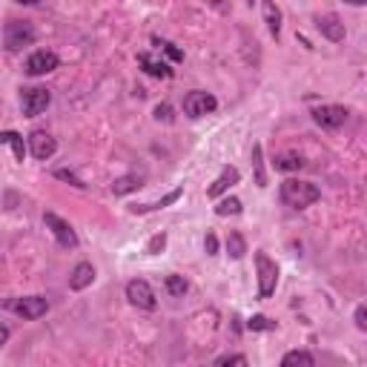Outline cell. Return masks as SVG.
<instances>
[{
	"label": "cell",
	"mask_w": 367,
	"mask_h": 367,
	"mask_svg": "<svg viewBox=\"0 0 367 367\" xmlns=\"http://www.w3.org/2000/svg\"><path fill=\"white\" fill-rule=\"evenodd\" d=\"M55 178H64V181H69L72 187H86V184H83L78 175H72L69 169H55Z\"/></svg>",
	"instance_id": "cell-30"
},
{
	"label": "cell",
	"mask_w": 367,
	"mask_h": 367,
	"mask_svg": "<svg viewBox=\"0 0 367 367\" xmlns=\"http://www.w3.org/2000/svg\"><path fill=\"white\" fill-rule=\"evenodd\" d=\"M49 104H52V92L43 89V86H26V89L20 92V106H23V115H26V118L41 115Z\"/></svg>",
	"instance_id": "cell-5"
},
{
	"label": "cell",
	"mask_w": 367,
	"mask_h": 367,
	"mask_svg": "<svg viewBox=\"0 0 367 367\" xmlns=\"http://www.w3.org/2000/svg\"><path fill=\"white\" fill-rule=\"evenodd\" d=\"M227 253H230V258H235V261L247 256V241H244L241 233H230V235H227Z\"/></svg>",
	"instance_id": "cell-20"
},
{
	"label": "cell",
	"mask_w": 367,
	"mask_h": 367,
	"mask_svg": "<svg viewBox=\"0 0 367 367\" xmlns=\"http://www.w3.org/2000/svg\"><path fill=\"white\" fill-rule=\"evenodd\" d=\"M253 169H256V184L267 187V172H264V158H261V144H253Z\"/></svg>",
	"instance_id": "cell-23"
},
{
	"label": "cell",
	"mask_w": 367,
	"mask_h": 367,
	"mask_svg": "<svg viewBox=\"0 0 367 367\" xmlns=\"http://www.w3.org/2000/svg\"><path fill=\"white\" fill-rule=\"evenodd\" d=\"M57 67H60V60H57V55L49 52V49H38L35 55H29V60H26V72L32 75V78L49 75V72H55Z\"/></svg>",
	"instance_id": "cell-9"
},
{
	"label": "cell",
	"mask_w": 367,
	"mask_h": 367,
	"mask_svg": "<svg viewBox=\"0 0 367 367\" xmlns=\"http://www.w3.org/2000/svg\"><path fill=\"white\" fill-rule=\"evenodd\" d=\"M4 43L9 52H20L23 46H32L35 43V29L29 20H9L4 29Z\"/></svg>",
	"instance_id": "cell-3"
},
{
	"label": "cell",
	"mask_w": 367,
	"mask_h": 367,
	"mask_svg": "<svg viewBox=\"0 0 367 367\" xmlns=\"http://www.w3.org/2000/svg\"><path fill=\"white\" fill-rule=\"evenodd\" d=\"M141 187V178L138 175H124V178H118L115 184H112V193L115 195H127V193H132V190H138Z\"/></svg>",
	"instance_id": "cell-22"
},
{
	"label": "cell",
	"mask_w": 367,
	"mask_h": 367,
	"mask_svg": "<svg viewBox=\"0 0 367 367\" xmlns=\"http://www.w3.org/2000/svg\"><path fill=\"white\" fill-rule=\"evenodd\" d=\"M261 12H264V20H267L270 35H272V38H279V35H282V9L267 0V4L261 6Z\"/></svg>",
	"instance_id": "cell-17"
},
{
	"label": "cell",
	"mask_w": 367,
	"mask_h": 367,
	"mask_svg": "<svg viewBox=\"0 0 367 367\" xmlns=\"http://www.w3.org/2000/svg\"><path fill=\"white\" fill-rule=\"evenodd\" d=\"M216 106H219L216 95H209V92H201V89L190 92V95L184 98V112H187L190 118H204V115H209V112H216Z\"/></svg>",
	"instance_id": "cell-8"
},
{
	"label": "cell",
	"mask_w": 367,
	"mask_h": 367,
	"mask_svg": "<svg viewBox=\"0 0 367 367\" xmlns=\"http://www.w3.org/2000/svg\"><path fill=\"white\" fill-rule=\"evenodd\" d=\"M204 250H207V256H216L219 253V238L212 235V233H207V238H204Z\"/></svg>",
	"instance_id": "cell-31"
},
{
	"label": "cell",
	"mask_w": 367,
	"mask_h": 367,
	"mask_svg": "<svg viewBox=\"0 0 367 367\" xmlns=\"http://www.w3.org/2000/svg\"><path fill=\"white\" fill-rule=\"evenodd\" d=\"M155 46H161V49H164V52L175 60V64H178V60H184V52H181V49H175L172 43H167V41H158V38H155Z\"/></svg>",
	"instance_id": "cell-29"
},
{
	"label": "cell",
	"mask_w": 367,
	"mask_h": 367,
	"mask_svg": "<svg viewBox=\"0 0 367 367\" xmlns=\"http://www.w3.org/2000/svg\"><path fill=\"white\" fill-rule=\"evenodd\" d=\"M9 342V327L6 324H0V347H4Z\"/></svg>",
	"instance_id": "cell-34"
},
{
	"label": "cell",
	"mask_w": 367,
	"mask_h": 367,
	"mask_svg": "<svg viewBox=\"0 0 367 367\" xmlns=\"http://www.w3.org/2000/svg\"><path fill=\"white\" fill-rule=\"evenodd\" d=\"M164 244H167V235H164V233H161V235H152L149 244H146V253H149V256H158V253L164 250Z\"/></svg>",
	"instance_id": "cell-27"
},
{
	"label": "cell",
	"mask_w": 367,
	"mask_h": 367,
	"mask_svg": "<svg viewBox=\"0 0 367 367\" xmlns=\"http://www.w3.org/2000/svg\"><path fill=\"white\" fill-rule=\"evenodd\" d=\"M216 367H247V359H244L241 353H230V356H221L216 361Z\"/></svg>",
	"instance_id": "cell-26"
},
{
	"label": "cell",
	"mask_w": 367,
	"mask_h": 367,
	"mask_svg": "<svg viewBox=\"0 0 367 367\" xmlns=\"http://www.w3.org/2000/svg\"><path fill=\"white\" fill-rule=\"evenodd\" d=\"M155 118H158V120H167V124H169V120H172L169 104H158V106H155Z\"/></svg>",
	"instance_id": "cell-32"
},
{
	"label": "cell",
	"mask_w": 367,
	"mask_h": 367,
	"mask_svg": "<svg viewBox=\"0 0 367 367\" xmlns=\"http://www.w3.org/2000/svg\"><path fill=\"white\" fill-rule=\"evenodd\" d=\"M238 178H241V175H238V169H235V167H224V169H221V175H219V178L207 187V198H221V195L233 187V184H238Z\"/></svg>",
	"instance_id": "cell-12"
},
{
	"label": "cell",
	"mask_w": 367,
	"mask_h": 367,
	"mask_svg": "<svg viewBox=\"0 0 367 367\" xmlns=\"http://www.w3.org/2000/svg\"><path fill=\"white\" fill-rule=\"evenodd\" d=\"M256 270H258V298H270L275 293V284H279V267H275V261L264 250H258Z\"/></svg>",
	"instance_id": "cell-2"
},
{
	"label": "cell",
	"mask_w": 367,
	"mask_h": 367,
	"mask_svg": "<svg viewBox=\"0 0 367 367\" xmlns=\"http://www.w3.org/2000/svg\"><path fill=\"white\" fill-rule=\"evenodd\" d=\"M167 293L169 296H184V293H187V282H184V275H167Z\"/></svg>",
	"instance_id": "cell-25"
},
{
	"label": "cell",
	"mask_w": 367,
	"mask_h": 367,
	"mask_svg": "<svg viewBox=\"0 0 367 367\" xmlns=\"http://www.w3.org/2000/svg\"><path fill=\"white\" fill-rule=\"evenodd\" d=\"M0 144H9L18 161H23V158H26V144H23V135H18V132L6 130V132H0Z\"/></svg>",
	"instance_id": "cell-19"
},
{
	"label": "cell",
	"mask_w": 367,
	"mask_h": 367,
	"mask_svg": "<svg viewBox=\"0 0 367 367\" xmlns=\"http://www.w3.org/2000/svg\"><path fill=\"white\" fill-rule=\"evenodd\" d=\"M6 310H12L15 316H20V319H26V321H35V319L46 316V310H49V301H46L43 296H26V298H12V301L6 304Z\"/></svg>",
	"instance_id": "cell-4"
},
{
	"label": "cell",
	"mask_w": 367,
	"mask_h": 367,
	"mask_svg": "<svg viewBox=\"0 0 367 367\" xmlns=\"http://www.w3.org/2000/svg\"><path fill=\"white\" fill-rule=\"evenodd\" d=\"M127 298H130L132 307H138V310H155L158 307L155 290H152L149 282H144V279H132L127 284Z\"/></svg>",
	"instance_id": "cell-6"
},
{
	"label": "cell",
	"mask_w": 367,
	"mask_h": 367,
	"mask_svg": "<svg viewBox=\"0 0 367 367\" xmlns=\"http://www.w3.org/2000/svg\"><path fill=\"white\" fill-rule=\"evenodd\" d=\"M184 195V190L178 187V190H172L167 198H161V201H155V204H135V207H130L135 216H146V212H155V209H164V207H169V204H175L178 198Z\"/></svg>",
	"instance_id": "cell-16"
},
{
	"label": "cell",
	"mask_w": 367,
	"mask_h": 367,
	"mask_svg": "<svg viewBox=\"0 0 367 367\" xmlns=\"http://www.w3.org/2000/svg\"><path fill=\"white\" fill-rule=\"evenodd\" d=\"M238 212H241V201H238V198H224V201H219V207H216V216H221V219L238 216Z\"/></svg>",
	"instance_id": "cell-24"
},
{
	"label": "cell",
	"mask_w": 367,
	"mask_h": 367,
	"mask_svg": "<svg viewBox=\"0 0 367 367\" xmlns=\"http://www.w3.org/2000/svg\"><path fill=\"white\" fill-rule=\"evenodd\" d=\"M55 149H57V141H55L49 132L35 130L32 135H29V152H32V155H35L38 161L52 158V155H55Z\"/></svg>",
	"instance_id": "cell-11"
},
{
	"label": "cell",
	"mask_w": 367,
	"mask_h": 367,
	"mask_svg": "<svg viewBox=\"0 0 367 367\" xmlns=\"http://www.w3.org/2000/svg\"><path fill=\"white\" fill-rule=\"evenodd\" d=\"M92 282H95V267H92L89 261H81L72 270V275H69V287L72 290H86Z\"/></svg>",
	"instance_id": "cell-15"
},
{
	"label": "cell",
	"mask_w": 367,
	"mask_h": 367,
	"mask_svg": "<svg viewBox=\"0 0 367 367\" xmlns=\"http://www.w3.org/2000/svg\"><path fill=\"white\" fill-rule=\"evenodd\" d=\"M272 164H275V169H282V172H293V169H301V167H304L301 155H296V152H284V155H279Z\"/></svg>",
	"instance_id": "cell-21"
},
{
	"label": "cell",
	"mask_w": 367,
	"mask_h": 367,
	"mask_svg": "<svg viewBox=\"0 0 367 367\" xmlns=\"http://www.w3.org/2000/svg\"><path fill=\"white\" fill-rule=\"evenodd\" d=\"M43 224L52 230L55 241H57L64 250H75V247H78V235H75V230H72L69 221H64L60 216H55V212H46V216H43Z\"/></svg>",
	"instance_id": "cell-7"
},
{
	"label": "cell",
	"mask_w": 367,
	"mask_h": 367,
	"mask_svg": "<svg viewBox=\"0 0 367 367\" xmlns=\"http://www.w3.org/2000/svg\"><path fill=\"white\" fill-rule=\"evenodd\" d=\"M319 32H321L327 41L339 43V41H345V23L335 18V15H324V18H319Z\"/></svg>",
	"instance_id": "cell-14"
},
{
	"label": "cell",
	"mask_w": 367,
	"mask_h": 367,
	"mask_svg": "<svg viewBox=\"0 0 367 367\" xmlns=\"http://www.w3.org/2000/svg\"><path fill=\"white\" fill-rule=\"evenodd\" d=\"M138 64H141V67H144V72H146V75H152V78H172V67L167 64V60L152 57L149 52L138 55Z\"/></svg>",
	"instance_id": "cell-13"
},
{
	"label": "cell",
	"mask_w": 367,
	"mask_h": 367,
	"mask_svg": "<svg viewBox=\"0 0 367 367\" xmlns=\"http://www.w3.org/2000/svg\"><path fill=\"white\" fill-rule=\"evenodd\" d=\"M282 201L290 207V209H304V207H310L321 198V190L316 187V184L310 181H296V178H287L282 184V190H279Z\"/></svg>",
	"instance_id": "cell-1"
},
{
	"label": "cell",
	"mask_w": 367,
	"mask_h": 367,
	"mask_svg": "<svg viewBox=\"0 0 367 367\" xmlns=\"http://www.w3.org/2000/svg\"><path fill=\"white\" fill-rule=\"evenodd\" d=\"M247 327H250V330H275V321H270L267 316H253V319L247 321Z\"/></svg>",
	"instance_id": "cell-28"
},
{
	"label": "cell",
	"mask_w": 367,
	"mask_h": 367,
	"mask_svg": "<svg viewBox=\"0 0 367 367\" xmlns=\"http://www.w3.org/2000/svg\"><path fill=\"white\" fill-rule=\"evenodd\" d=\"M347 109L345 106H319L313 109V120L321 127V130H339L347 124Z\"/></svg>",
	"instance_id": "cell-10"
},
{
	"label": "cell",
	"mask_w": 367,
	"mask_h": 367,
	"mask_svg": "<svg viewBox=\"0 0 367 367\" xmlns=\"http://www.w3.org/2000/svg\"><path fill=\"white\" fill-rule=\"evenodd\" d=\"M356 327L367 330V310H364V304H359V307H356Z\"/></svg>",
	"instance_id": "cell-33"
},
{
	"label": "cell",
	"mask_w": 367,
	"mask_h": 367,
	"mask_svg": "<svg viewBox=\"0 0 367 367\" xmlns=\"http://www.w3.org/2000/svg\"><path fill=\"white\" fill-rule=\"evenodd\" d=\"M279 367H316V361H313V356H310L307 350H290V353L282 359Z\"/></svg>",
	"instance_id": "cell-18"
}]
</instances>
